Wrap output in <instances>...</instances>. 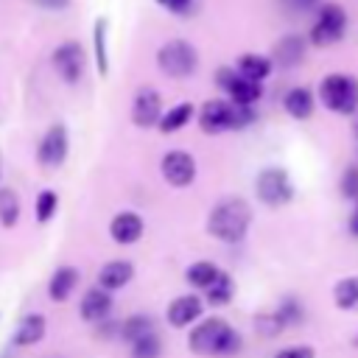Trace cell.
I'll list each match as a JSON object with an SVG mask.
<instances>
[{
    "instance_id": "obj_10",
    "label": "cell",
    "mask_w": 358,
    "mask_h": 358,
    "mask_svg": "<svg viewBox=\"0 0 358 358\" xmlns=\"http://www.w3.org/2000/svg\"><path fill=\"white\" fill-rule=\"evenodd\" d=\"M70 154V131L64 123H50L45 129V134L39 137V145H36V162L45 168V171H56L64 165Z\"/></svg>"
},
{
    "instance_id": "obj_1",
    "label": "cell",
    "mask_w": 358,
    "mask_h": 358,
    "mask_svg": "<svg viewBox=\"0 0 358 358\" xmlns=\"http://www.w3.org/2000/svg\"><path fill=\"white\" fill-rule=\"evenodd\" d=\"M243 347V336L221 316H201L187 333V350L201 358H232Z\"/></svg>"
},
{
    "instance_id": "obj_36",
    "label": "cell",
    "mask_w": 358,
    "mask_h": 358,
    "mask_svg": "<svg viewBox=\"0 0 358 358\" xmlns=\"http://www.w3.org/2000/svg\"><path fill=\"white\" fill-rule=\"evenodd\" d=\"M282 6L291 14H308V11H316L322 6V0H282Z\"/></svg>"
},
{
    "instance_id": "obj_39",
    "label": "cell",
    "mask_w": 358,
    "mask_h": 358,
    "mask_svg": "<svg viewBox=\"0 0 358 358\" xmlns=\"http://www.w3.org/2000/svg\"><path fill=\"white\" fill-rule=\"evenodd\" d=\"M352 137H355V143H358V112L352 115Z\"/></svg>"
},
{
    "instance_id": "obj_37",
    "label": "cell",
    "mask_w": 358,
    "mask_h": 358,
    "mask_svg": "<svg viewBox=\"0 0 358 358\" xmlns=\"http://www.w3.org/2000/svg\"><path fill=\"white\" fill-rule=\"evenodd\" d=\"M39 8H48V11H64L70 6V0H34Z\"/></svg>"
},
{
    "instance_id": "obj_30",
    "label": "cell",
    "mask_w": 358,
    "mask_h": 358,
    "mask_svg": "<svg viewBox=\"0 0 358 358\" xmlns=\"http://www.w3.org/2000/svg\"><path fill=\"white\" fill-rule=\"evenodd\" d=\"M56 213H59V193L53 187L39 190L36 199H34V218L39 224H50L56 218Z\"/></svg>"
},
{
    "instance_id": "obj_5",
    "label": "cell",
    "mask_w": 358,
    "mask_h": 358,
    "mask_svg": "<svg viewBox=\"0 0 358 358\" xmlns=\"http://www.w3.org/2000/svg\"><path fill=\"white\" fill-rule=\"evenodd\" d=\"M347 11L341 3L336 0H324L319 8H316V20L310 25V31L305 34L308 45L313 48H330L336 42H341L344 31H347Z\"/></svg>"
},
{
    "instance_id": "obj_41",
    "label": "cell",
    "mask_w": 358,
    "mask_h": 358,
    "mask_svg": "<svg viewBox=\"0 0 358 358\" xmlns=\"http://www.w3.org/2000/svg\"><path fill=\"white\" fill-rule=\"evenodd\" d=\"M0 179H3V165H0Z\"/></svg>"
},
{
    "instance_id": "obj_24",
    "label": "cell",
    "mask_w": 358,
    "mask_h": 358,
    "mask_svg": "<svg viewBox=\"0 0 358 358\" xmlns=\"http://www.w3.org/2000/svg\"><path fill=\"white\" fill-rule=\"evenodd\" d=\"M157 327H154V319L148 316V313H131V316H126L123 322H117V336L126 341V344H134L137 338H143V336H148V333H154Z\"/></svg>"
},
{
    "instance_id": "obj_19",
    "label": "cell",
    "mask_w": 358,
    "mask_h": 358,
    "mask_svg": "<svg viewBox=\"0 0 358 358\" xmlns=\"http://www.w3.org/2000/svg\"><path fill=\"white\" fill-rule=\"evenodd\" d=\"M134 280V263L131 260H109L98 268V288L115 294L120 288H126Z\"/></svg>"
},
{
    "instance_id": "obj_12",
    "label": "cell",
    "mask_w": 358,
    "mask_h": 358,
    "mask_svg": "<svg viewBox=\"0 0 358 358\" xmlns=\"http://www.w3.org/2000/svg\"><path fill=\"white\" fill-rule=\"evenodd\" d=\"M162 95L157 87L143 84L137 87L134 98H131V123L137 129H157L159 117H162Z\"/></svg>"
},
{
    "instance_id": "obj_34",
    "label": "cell",
    "mask_w": 358,
    "mask_h": 358,
    "mask_svg": "<svg viewBox=\"0 0 358 358\" xmlns=\"http://www.w3.org/2000/svg\"><path fill=\"white\" fill-rule=\"evenodd\" d=\"M271 358H316V350L313 344H291V347L277 350Z\"/></svg>"
},
{
    "instance_id": "obj_23",
    "label": "cell",
    "mask_w": 358,
    "mask_h": 358,
    "mask_svg": "<svg viewBox=\"0 0 358 358\" xmlns=\"http://www.w3.org/2000/svg\"><path fill=\"white\" fill-rule=\"evenodd\" d=\"M193 117H196V106H193L190 101H179V103H173V106H168V109L162 112L157 129H159L162 134H176V131H182Z\"/></svg>"
},
{
    "instance_id": "obj_21",
    "label": "cell",
    "mask_w": 358,
    "mask_h": 358,
    "mask_svg": "<svg viewBox=\"0 0 358 358\" xmlns=\"http://www.w3.org/2000/svg\"><path fill=\"white\" fill-rule=\"evenodd\" d=\"M92 62L101 78L109 76V17L92 20Z\"/></svg>"
},
{
    "instance_id": "obj_32",
    "label": "cell",
    "mask_w": 358,
    "mask_h": 358,
    "mask_svg": "<svg viewBox=\"0 0 358 358\" xmlns=\"http://www.w3.org/2000/svg\"><path fill=\"white\" fill-rule=\"evenodd\" d=\"M338 193H341V199L358 204V162H352V165H347L341 171V176H338Z\"/></svg>"
},
{
    "instance_id": "obj_20",
    "label": "cell",
    "mask_w": 358,
    "mask_h": 358,
    "mask_svg": "<svg viewBox=\"0 0 358 358\" xmlns=\"http://www.w3.org/2000/svg\"><path fill=\"white\" fill-rule=\"evenodd\" d=\"M282 109L294 120H308L313 115V109H316V92L310 87H305V84H296L282 95Z\"/></svg>"
},
{
    "instance_id": "obj_2",
    "label": "cell",
    "mask_w": 358,
    "mask_h": 358,
    "mask_svg": "<svg viewBox=\"0 0 358 358\" xmlns=\"http://www.w3.org/2000/svg\"><path fill=\"white\" fill-rule=\"evenodd\" d=\"M252 221H255L252 204L243 196H227L210 207L204 229L210 238H215L221 243H241L249 235Z\"/></svg>"
},
{
    "instance_id": "obj_29",
    "label": "cell",
    "mask_w": 358,
    "mask_h": 358,
    "mask_svg": "<svg viewBox=\"0 0 358 358\" xmlns=\"http://www.w3.org/2000/svg\"><path fill=\"white\" fill-rule=\"evenodd\" d=\"M22 215V201H20V193L8 185H0V227L3 229H11L17 227Z\"/></svg>"
},
{
    "instance_id": "obj_11",
    "label": "cell",
    "mask_w": 358,
    "mask_h": 358,
    "mask_svg": "<svg viewBox=\"0 0 358 358\" xmlns=\"http://www.w3.org/2000/svg\"><path fill=\"white\" fill-rule=\"evenodd\" d=\"M196 173H199V162H196V157L190 151L173 148V151H165L162 159H159V176L171 187H187V185H193Z\"/></svg>"
},
{
    "instance_id": "obj_15",
    "label": "cell",
    "mask_w": 358,
    "mask_h": 358,
    "mask_svg": "<svg viewBox=\"0 0 358 358\" xmlns=\"http://www.w3.org/2000/svg\"><path fill=\"white\" fill-rule=\"evenodd\" d=\"M143 232H145V221H143V215L134 213V210H120V213H115L112 221H109V238H112L117 246H131V243H137V241L143 238Z\"/></svg>"
},
{
    "instance_id": "obj_3",
    "label": "cell",
    "mask_w": 358,
    "mask_h": 358,
    "mask_svg": "<svg viewBox=\"0 0 358 358\" xmlns=\"http://www.w3.org/2000/svg\"><path fill=\"white\" fill-rule=\"evenodd\" d=\"M199 129L204 134H224V131H243L257 120V109L255 106H243V103H232L227 98H210L201 103V109L196 112Z\"/></svg>"
},
{
    "instance_id": "obj_13",
    "label": "cell",
    "mask_w": 358,
    "mask_h": 358,
    "mask_svg": "<svg viewBox=\"0 0 358 358\" xmlns=\"http://www.w3.org/2000/svg\"><path fill=\"white\" fill-rule=\"evenodd\" d=\"M204 316V299L199 294H179L168 302L165 308V319L173 330H185L193 327L199 319Z\"/></svg>"
},
{
    "instance_id": "obj_26",
    "label": "cell",
    "mask_w": 358,
    "mask_h": 358,
    "mask_svg": "<svg viewBox=\"0 0 358 358\" xmlns=\"http://www.w3.org/2000/svg\"><path fill=\"white\" fill-rule=\"evenodd\" d=\"M232 296H235V280H232L229 271L221 268L218 277L213 280V285L204 291V302L213 305V308H224V305L232 302Z\"/></svg>"
},
{
    "instance_id": "obj_8",
    "label": "cell",
    "mask_w": 358,
    "mask_h": 358,
    "mask_svg": "<svg viewBox=\"0 0 358 358\" xmlns=\"http://www.w3.org/2000/svg\"><path fill=\"white\" fill-rule=\"evenodd\" d=\"M215 84L224 92L227 101L232 103H243V106H257V101L263 98V84L246 81L232 64H221L215 70Z\"/></svg>"
},
{
    "instance_id": "obj_7",
    "label": "cell",
    "mask_w": 358,
    "mask_h": 358,
    "mask_svg": "<svg viewBox=\"0 0 358 358\" xmlns=\"http://www.w3.org/2000/svg\"><path fill=\"white\" fill-rule=\"evenodd\" d=\"M157 67L168 78H190L199 70V50L187 39H168L157 50Z\"/></svg>"
},
{
    "instance_id": "obj_22",
    "label": "cell",
    "mask_w": 358,
    "mask_h": 358,
    "mask_svg": "<svg viewBox=\"0 0 358 358\" xmlns=\"http://www.w3.org/2000/svg\"><path fill=\"white\" fill-rule=\"evenodd\" d=\"M232 67H235L246 81H255V84H263V81L274 73L271 59L263 56V53H241L238 62H235Z\"/></svg>"
},
{
    "instance_id": "obj_18",
    "label": "cell",
    "mask_w": 358,
    "mask_h": 358,
    "mask_svg": "<svg viewBox=\"0 0 358 358\" xmlns=\"http://www.w3.org/2000/svg\"><path fill=\"white\" fill-rule=\"evenodd\" d=\"M78 282H81V271L76 268V266H56L53 268V274L48 277V299L50 302H67L70 296H73V291L78 288Z\"/></svg>"
},
{
    "instance_id": "obj_38",
    "label": "cell",
    "mask_w": 358,
    "mask_h": 358,
    "mask_svg": "<svg viewBox=\"0 0 358 358\" xmlns=\"http://www.w3.org/2000/svg\"><path fill=\"white\" fill-rule=\"evenodd\" d=\"M347 229H350L352 238H358V204L352 207V213H350V218H347Z\"/></svg>"
},
{
    "instance_id": "obj_40",
    "label": "cell",
    "mask_w": 358,
    "mask_h": 358,
    "mask_svg": "<svg viewBox=\"0 0 358 358\" xmlns=\"http://www.w3.org/2000/svg\"><path fill=\"white\" fill-rule=\"evenodd\" d=\"M352 350H358V333H355V338H352Z\"/></svg>"
},
{
    "instance_id": "obj_25",
    "label": "cell",
    "mask_w": 358,
    "mask_h": 358,
    "mask_svg": "<svg viewBox=\"0 0 358 358\" xmlns=\"http://www.w3.org/2000/svg\"><path fill=\"white\" fill-rule=\"evenodd\" d=\"M218 271H221V266H215L213 260H196L185 268V282L196 291H207L213 285V280L218 277Z\"/></svg>"
},
{
    "instance_id": "obj_14",
    "label": "cell",
    "mask_w": 358,
    "mask_h": 358,
    "mask_svg": "<svg viewBox=\"0 0 358 358\" xmlns=\"http://www.w3.org/2000/svg\"><path fill=\"white\" fill-rule=\"evenodd\" d=\"M305 53H308V39L302 34H282L274 48H271V64L274 67H282V70H294L305 62Z\"/></svg>"
},
{
    "instance_id": "obj_17",
    "label": "cell",
    "mask_w": 358,
    "mask_h": 358,
    "mask_svg": "<svg viewBox=\"0 0 358 358\" xmlns=\"http://www.w3.org/2000/svg\"><path fill=\"white\" fill-rule=\"evenodd\" d=\"M112 308H115L112 294L103 291V288H98V285L87 288L84 296H81V302H78V313H81V319L90 322V324H101V322H106L109 313H112Z\"/></svg>"
},
{
    "instance_id": "obj_4",
    "label": "cell",
    "mask_w": 358,
    "mask_h": 358,
    "mask_svg": "<svg viewBox=\"0 0 358 358\" xmlns=\"http://www.w3.org/2000/svg\"><path fill=\"white\" fill-rule=\"evenodd\" d=\"M316 101L341 117H352L358 112V78L352 73H324L316 87Z\"/></svg>"
},
{
    "instance_id": "obj_16",
    "label": "cell",
    "mask_w": 358,
    "mask_h": 358,
    "mask_svg": "<svg viewBox=\"0 0 358 358\" xmlns=\"http://www.w3.org/2000/svg\"><path fill=\"white\" fill-rule=\"evenodd\" d=\"M45 333H48V319H45V313L31 310V313H25V316L17 322V327H14L11 338H8V347H11V350L34 347V344H39V341L45 338Z\"/></svg>"
},
{
    "instance_id": "obj_27",
    "label": "cell",
    "mask_w": 358,
    "mask_h": 358,
    "mask_svg": "<svg viewBox=\"0 0 358 358\" xmlns=\"http://www.w3.org/2000/svg\"><path fill=\"white\" fill-rule=\"evenodd\" d=\"M274 313H277V319L282 322V327H299L305 319H308V310H305V302L299 299V296H294V294H288V296H282L274 308H271Z\"/></svg>"
},
{
    "instance_id": "obj_6",
    "label": "cell",
    "mask_w": 358,
    "mask_h": 358,
    "mask_svg": "<svg viewBox=\"0 0 358 358\" xmlns=\"http://www.w3.org/2000/svg\"><path fill=\"white\" fill-rule=\"evenodd\" d=\"M255 196L263 207H285L294 196H296V187H294V179L285 168L280 165H266L257 171L255 176Z\"/></svg>"
},
{
    "instance_id": "obj_31",
    "label": "cell",
    "mask_w": 358,
    "mask_h": 358,
    "mask_svg": "<svg viewBox=\"0 0 358 358\" xmlns=\"http://www.w3.org/2000/svg\"><path fill=\"white\" fill-rule=\"evenodd\" d=\"M129 347H131V358H159L162 355V341H159L157 330L148 333V336H143V338H137Z\"/></svg>"
},
{
    "instance_id": "obj_28",
    "label": "cell",
    "mask_w": 358,
    "mask_h": 358,
    "mask_svg": "<svg viewBox=\"0 0 358 358\" xmlns=\"http://www.w3.org/2000/svg\"><path fill=\"white\" fill-rule=\"evenodd\" d=\"M333 305L338 310H358V274H347L333 285Z\"/></svg>"
},
{
    "instance_id": "obj_35",
    "label": "cell",
    "mask_w": 358,
    "mask_h": 358,
    "mask_svg": "<svg viewBox=\"0 0 358 358\" xmlns=\"http://www.w3.org/2000/svg\"><path fill=\"white\" fill-rule=\"evenodd\" d=\"M159 8H165L168 14H176V17H182V14H187L190 11V6H193V0H154Z\"/></svg>"
},
{
    "instance_id": "obj_33",
    "label": "cell",
    "mask_w": 358,
    "mask_h": 358,
    "mask_svg": "<svg viewBox=\"0 0 358 358\" xmlns=\"http://www.w3.org/2000/svg\"><path fill=\"white\" fill-rule=\"evenodd\" d=\"M255 330H257L263 338H274V336H280L285 327H282V322L277 319L274 310H266V313H257V316H255Z\"/></svg>"
},
{
    "instance_id": "obj_9",
    "label": "cell",
    "mask_w": 358,
    "mask_h": 358,
    "mask_svg": "<svg viewBox=\"0 0 358 358\" xmlns=\"http://www.w3.org/2000/svg\"><path fill=\"white\" fill-rule=\"evenodd\" d=\"M50 64H53V70L59 73V78L73 87V84H78V81L84 78V73H87V53H84L81 42L64 39V42H59V45L53 48Z\"/></svg>"
}]
</instances>
